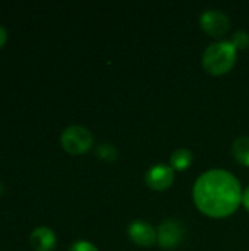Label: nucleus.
Returning a JSON list of instances; mask_svg holds the SVG:
<instances>
[{"label": "nucleus", "mask_w": 249, "mask_h": 251, "mask_svg": "<svg viewBox=\"0 0 249 251\" xmlns=\"http://www.w3.org/2000/svg\"><path fill=\"white\" fill-rule=\"evenodd\" d=\"M6 40H7V31L3 25H0V49L4 46Z\"/></svg>", "instance_id": "4468645a"}, {"label": "nucleus", "mask_w": 249, "mask_h": 251, "mask_svg": "<svg viewBox=\"0 0 249 251\" xmlns=\"http://www.w3.org/2000/svg\"><path fill=\"white\" fill-rule=\"evenodd\" d=\"M175 181V171L164 163L151 166L145 174V184L154 191H164L172 187Z\"/></svg>", "instance_id": "423d86ee"}, {"label": "nucleus", "mask_w": 249, "mask_h": 251, "mask_svg": "<svg viewBox=\"0 0 249 251\" xmlns=\"http://www.w3.org/2000/svg\"><path fill=\"white\" fill-rule=\"evenodd\" d=\"M238 50L230 40H222L210 44L203 54V68L213 76H220L232 71L236 63Z\"/></svg>", "instance_id": "f03ea898"}, {"label": "nucleus", "mask_w": 249, "mask_h": 251, "mask_svg": "<svg viewBox=\"0 0 249 251\" xmlns=\"http://www.w3.org/2000/svg\"><path fill=\"white\" fill-rule=\"evenodd\" d=\"M192 160H194V156H192L191 150H188V149H178L170 156V168L173 171L181 172V171L188 169L192 165Z\"/></svg>", "instance_id": "1a4fd4ad"}, {"label": "nucleus", "mask_w": 249, "mask_h": 251, "mask_svg": "<svg viewBox=\"0 0 249 251\" xmlns=\"http://www.w3.org/2000/svg\"><path fill=\"white\" fill-rule=\"evenodd\" d=\"M230 43L235 46L236 50H247L249 47V32L247 31H236L233 35H232V40Z\"/></svg>", "instance_id": "f8f14e48"}, {"label": "nucleus", "mask_w": 249, "mask_h": 251, "mask_svg": "<svg viewBox=\"0 0 249 251\" xmlns=\"http://www.w3.org/2000/svg\"><path fill=\"white\" fill-rule=\"evenodd\" d=\"M200 25H201V29L210 37H222L230 29V19L222 10L208 9L201 13Z\"/></svg>", "instance_id": "20e7f679"}, {"label": "nucleus", "mask_w": 249, "mask_h": 251, "mask_svg": "<svg viewBox=\"0 0 249 251\" xmlns=\"http://www.w3.org/2000/svg\"><path fill=\"white\" fill-rule=\"evenodd\" d=\"M233 157L244 166L249 168V137H239L232 146Z\"/></svg>", "instance_id": "9d476101"}, {"label": "nucleus", "mask_w": 249, "mask_h": 251, "mask_svg": "<svg viewBox=\"0 0 249 251\" xmlns=\"http://www.w3.org/2000/svg\"><path fill=\"white\" fill-rule=\"evenodd\" d=\"M242 194L238 178L223 169L204 172L192 188V199L197 209L214 219L233 215L242 203Z\"/></svg>", "instance_id": "f257e3e1"}, {"label": "nucleus", "mask_w": 249, "mask_h": 251, "mask_svg": "<svg viewBox=\"0 0 249 251\" xmlns=\"http://www.w3.org/2000/svg\"><path fill=\"white\" fill-rule=\"evenodd\" d=\"M56 234L47 226L35 228L29 235V244L34 251H51L56 247Z\"/></svg>", "instance_id": "6e6552de"}, {"label": "nucleus", "mask_w": 249, "mask_h": 251, "mask_svg": "<svg viewBox=\"0 0 249 251\" xmlns=\"http://www.w3.org/2000/svg\"><path fill=\"white\" fill-rule=\"evenodd\" d=\"M185 237V229L181 222L167 219L160 224L157 229V243L164 250H172L181 246Z\"/></svg>", "instance_id": "39448f33"}, {"label": "nucleus", "mask_w": 249, "mask_h": 251, "mask_svg": "<svg viewBox=\"0 0 249 251\" xmlns=\"http://www.w3.org/2000/svg\"><path fill=\"white\" fill-rule=\"evenodd\" d=\"M69 251H98V249L88 241H76L70 246Z\"/></svg>", "instance_id": "ddd939ff"}, {"label": "nucleus", "mask_w": 249, "mask_h": 251, "mask_svg": "<svg viewBox=\"0 0 249 251\" xmlns=\"http://www.w3.org/2000/svg\"><path fill=\"white\" fill-rule=\"evenodd\" d=\"M242 204H244V207L249 212V187L244 191V194H242Z\"/></svg>", "instance_id": "2eb2a0df"}, {"label": "nucleus", "mask_w": 249, "mask_h": 251, "mask_svg": "<svg viewBox=\"0 0 249 251\" xmlns=\"http://www.w3.org/2000/svg\"><path fill=\"white\" fill-rule=\"evenodd\" d=\"M60 144L63 150L72 156L85 154L94 144V135L82 125H70L63 129L60 135Z\"/></svg>", "instance_id": "7ed1b4c3"}, {"label": "nucleus", "mask_w": 249, "mask_h": 251, "mask_svg": "<svg viewBox=\"0 0 249 251\" xmlns=\"http://www.w3.org/2000/svg\"><path fill=\"white\" fill-rule=\"evenodd\" d=\"M97 156L106 162H113L117 157V150L112 144H101L97 147Z\"/></svg>", "instance_id": "9b49d317"}, {"label": "nucleus", "mask_w": 249, "mask_h": 251, "mask_svg": "<svg viewBox=\"0 0 249 251\" xmlns=\"http://www.w3.org/2000/svg\"><path fill=\"white\" fill-rule=\"evenodd\" d=\"M129 240L138 247H151L157 243V231L145 221H134L128 226Z\"/></svg>", "instance_id": "0eeeda50"}]
</instances>
